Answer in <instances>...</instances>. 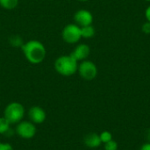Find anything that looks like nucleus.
<instances>
[{"instance_id":"obj_1","label":"nucleus","mask_w":150,"mask_h":150,"mask_svg":"<svg viewBox=\"0 0 150 150\" xmlns=\"http://www.w3.org/2000/svg\"><path fill=\"white\" fill-rule=\"evenodd\" d=\"M23 54L26 61L32 64L41 63L47 55V50L45 46L37 40H30L25 42L21 47Z\"/></svg>"},{"instance_id":"obj_2","label":"nucleus","mask_w":150,"mask_h":150,"mask_svg":"<svg viewBox=\"0 0 150 150\" xmlns=\"http://www.w3.org/2000/svg\"><path fill=\"white\" fill-rule=\"evenodd\" d=\"M55 71L63 76H71L77 72L78 62L71 54L60 55L54 61Z\"/></svg>"},{"instance_id":"obj_3","label":"nucleus","mask_w":150,"mask_h":150,"mask_svg":"<svg viewBox=\"0 0 150 150\" xmlns=\"http://www.w3.org/2000/svg\"><path fill=\"white\" fill-rule=\"evenodd\" d=\"M25 110L22 104L18 102L9 103L4 110V117L11 124L16 125L25 117Z\"/></svg>"},{"instance_id":"obj_4","label":"nucleus","mask_w":150,"mask_h":150,"mask_svg":"<svg viewBox=\"0 0 150 150\" xmlns=\"http://www.w3.org/2000/svg\"><path fill=\"white\" fill-rule=\"evenodd\" d=\"M62 38L68 44H76L81 39V27L76 24H68L62 31Z\"/></svg>"},{"instance_id":"obj_5","label":"nucleus","mask_w":150,"mask_h":150,"mask_svg":"<svg viewBox=\"0 0 150 150\" xmlns=\"http://www.w3.org/2000/svg\"><path fill=\"white\" fill-rule=\"evenodd\" d=\"M77 72L83 79L86 81H91L98 76V68L93 62L87 59L78 63Z\"/></svg>"},{"instance_id":"obj_6","label":"nucleus","mask_w":150,"mask_h":150,"mask_svg":"<svg viewBox=\"0 0 150 150\" xmlns=\"http://www.w3.org/2000/svg\"><path fill=\"white\" fill-rule=\"evenodd\" d=\"M15 132L17 135L21 139L30 140L35 136L37 133V128L36 125L30 120H21L18 124H16Z\"/></svg>"},{"instance_id":"obj_7","label":"nucleus","mask_w":150,"mask_h":150,"mask_svg":"<svg viewBox=\"0 0 150 150\" xmlns=\"http://www.w3.org/2000/svg\"><path fill=\"white\" fill-rule=\"evenodd\" d=\"M73 18L75 21V24H76L80 27L92 25V22H93L92 13L90 11L85 10V9H81V10L76 11L74 14Z\"/></svg>"},{"instance_id":"obj_8","label":"nucleus","mask_w":150,"mask_h":150,"mask_svg":"<svg viewBox=\"0 0 150 150\" xmlns=\"http://www.w3.org/2000/svg\"><path fill=\"white\" fill-rule=\"evenodd\" d=\"M28 118L29 120L33 124L40 125L46 120L47 113L42 107L39 105H33L28 111Z\"/></svg>"},{"instance_id":"obj_9","label":"nucleus","mask_w":150,"mask_h":150,"mask_svg":"<svg viewBox=\"0 0 150 150\" xmlns=\"http://www.w3.org/2000/svg\"><path fill=\"white\" fill-rule=\"evenodd\" d=\"M90 54H91L90 47L87 44L81 43V44H78L75 47V49L72 51V53L70 54L79 62L87 60Z\"/></svg>"},{"instance_id":"obj_10","label":"nucleus","mask_w":150,"mask_h":150,"mask_svg":"<svg viewBox=\"0 0 150 150\" xmlns=\"http://www.w3.org/2000/svg\"><path fill=\"white\" fill-rule=\"evenodd\" d=\"M84 144H85V146H87L88 148H91V149L98 148L102 144L99 134H95V133H91V134H87L84 137Z\"/></svg>"},{"instance_id":"obj_11","label":"nucleus","mask_w":150,"mask_h":150,"mask_svg":"<svg viewBox=\"0 0 150 150\" xmlns=\"http://www.w3.org/2000/svg\"><path fill=\"white\" fill-rule=\"evenodd\" d=\"M95 33L96 31L92 25L81 27V35H82V38L83 39H91L94 37Z\"/></svg>"},{"instance_id":"obj_12","label":"nucleus","mask_w":150,"mask_h":150,"mask_svg":"<svg viewBox=\"0 0 150 150\" xmlns=\"http://www.w3.org/2000/svg\"><path fill=\"white\" fill-rule=\"evenodd\" d=\"M11 124L3 116L0 117V134H8L11 132Z\"/></svg>"},{"instance_id":"obj_13","label":"nucleus","mask_w":150,"mask_h":150,"mask_svg":"<svg viewBox=\"0 0 150 150\" xmlns=\"http://www.w3.org/2000/svg\"><path fill=\"white\" fill-rule=\"evenodd\" d=\"M18 4V0H0V6L4 10H13Z\"/></svg>"},{"instance_id":"obj_14","label":"nucleus","mask_w":150,"mask_h":150,"mask_svg":"<svg viewBox=\"0 0 150 150\" xmlns=\"http://www.w3.org/2000/svg\"><path fill=\"white\" fill-rule=\"evenodd\" d=\"M9 43L13 47H17V48L20 47L21 48L25 42L19 35H12L9 40Z\"/></svg>"},{"instance_id":"obj_15","label":"nucleus","mask_w":150,"mask_h":150,"mask_svg":"<svg viewBox=\"0 0 150 150\" xmlns=\"http://www.w3.org/2000/svg\"><path fill=\"white\" fill-rule=\"evenodd\" d=\"M99 137H100V140H101L102 143H104V144L112 140V134H111L110 132H108V131H104V132H102V133L99 134Z\"/></svg>"},{"instance_id":"obj_16","label":"nucleus","mask_w":150,"mask_h":150,"mask_svg":"<svg viewBox=\"0 0 150 150\" xmlns=\"http://www.w3.org/2000/svg\"><path fill=\"white\" fill-rule=\"evenodd\" d=\"M118 149V144L113 140L105 143V150H117Z\"/></svg>"},{"instance_id":"obj_17","label":"nucleus","mask_w":150,"mask_h":150,"mask_svg":"<svg viewBox=\"0 0 150 150\" xmlns=\"http://www.w3.org/2000/svg\"><path fill=\"white\" fill-rule=\"evenodd\" d=\"M142 31L145 34H150V22H145L142 26Z\"/></svg>"},{"instance_id":"obj_18","label":"nucleus","mask_w":150,"mask_h":150,"mask_svg":"<svg viewBox=\"0 0 150 150\" xmlns=\"http://www.w3.org/2000/svg\"><path fill=\"white\" fill-rule=\"evenodd\" d=\"M0 150H13V147L7 142H0Z\"/></svg>"},{"instance_id":"obj_19","label":"nucleus","mask_w":150,"mask_h":150,"mask_svg":"<svg viewBox=\"0 0 150 150\" xmlns=\"http://www.w3.org/2000/svg\"><path fill=\"white\" fill-rule=\"evenodd\" d=\"M145 18L148 22H150V5H149L145 11Z\"/></svg>"},{"instance_id":"obj_20","label":"nucleus","mask_w":150,"mask_h":150,"mask_svg":"<svg viewBox=\"0 0 150 150\" xmlns=\"http://www.w3.org/2000/svg\"><path fill=\"white\" fill-rule=\"evenodd\" d=\"M140 150H150V143L148 142V143H145L142 146L141 149Z\"/></svg>"},{"instance_id":"obj_21","label":"nucleus","mask_w":150,"mask_h":150,"mask_svg":"<svg viewBox=\"0 0 150 150\" xmlns=\"http://www.w3.org/2000/svg\"><path fill=\"white\" fill-rule=\"evenodd\" d=\"M78 1H80V2H87L89 0H78Z\"/></svg>"},{"instance_id":"obj_22","label":"nucleus","mask_w":150,"mask_h":150,"mask_svg":"<svg viewBox=\"0 0 150 150\" xmlns=\"http://www.w3.org/2000/svg\"><path fill=\"white\" fill-rule=\"evenodd\" d=\"M146 1H148V2H150V0H146Z\"/></svg>"}]
</instances>
